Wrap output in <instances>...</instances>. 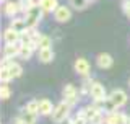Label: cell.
<instances>
[{
    "mask_svg": "<svg viewBox=\"0 0 130 124\" xmlns=\"http://www.w3.org/2000/svg\"><path fill=\"white\" fill-rule=\"evenodd\" d=\"M20 39H21V33H18L16 30L8 26L5 31H3V41L7 44H18Z\"/></svg>",
    "mask_w": 130,
    "mask_h": 124,
    "instance_id": "9",
    "label": "cell"
},
{
    "mask_svg": "<svg viewBox=\"0 0 130 124\" xmlns=\"http://www.w3.org/2000/svg\"><path fill=\"white\" fill-rule=\"evenodd\" d=\"M128 118L125 113H122V111H112V113H107L106 114V121L104 124H127Z\"/></svg>",
    "mask_w": 130,
    "mask_h": 124,
    "instance_id": "5",
    "label": "cell"
},
{
    "mask_svg": "<svg viewBox=\"0 0 130 124\" xmlns=\"http://www.w3.org/2000/svg\"><path fill=\"white\" fill-rule=\"evenodd\" d=\"M38 3L44 13H54L55 8L59 7V0H39Z\"/></svg>",
    "mask_w": 130,
    "mask_h": 124,
    "instance_id": "13",
    "label": "cell"
},
{
    "mask_svg": "<svg viewBox=\"0 0 130 124\" xmlns=\"http://www.w3.org/2000/svg\"><path fill=\"white\" fill-rule=\"evenodd\" d=\"M3 13L8 18H15L16 13H20V7H18V2H7L3 5Z\"/></svg>",
    "mask_w": 130,
    "mask_h": 124,
    "instance_id": "14",
    "label": "cell"
},
{
    "mask_svg": "<svg viewBox=\"0 0 130 124\" xmlns=\"http://www.w3.org/2000/svg\"><path fill=\"white\" fill-rule=\"evenodd\" d=\"M42 15H44V11H42V8L39 7V3L34 5L31 10H28L26 13H24V21H26L28 28H38V24L41 23V20H42Z\"/></svg>",
    "mask_w": 130,
    "mask_h": 124,
    "instance_id": "2",
    "label": "cell"
},
{
    "mask_svg": "<svg viewBox=\"0 0 130 124\" xmlns=\"http://www.w3.org/2000/svg\"><path fill=\"white\" fill-rule=\"evenodd\" d=\"M96 64H98V67H99V69L107 70V69L112 67L114 59H112L111 54H107V52H101V54H98V57H96Z\"/></svg>",
    "mask_w": 130,
    "mask_h": 124,
    "instance_id": "10",
    "label": "cell"
},
{
    "mask_svg": "<svg viewBox=\"0 0 130 124\" xmlns=\"http://www.w3.org/2000/svg\"><path fill=\"white\" fill-rule=\"evenodd\" d=\"M88 2L89 0H68V3H70V7L73 10H85V8L88 7Z\"/></svg>",
    "mask_w": 130,
    "mask_h": 124,
    "instance_id": "24",
    "label": "cell"
},
{
    "mask_svg": "<svg viewBox=\"0 0 130 124\" xmlns=\"http://www.w3.org/2000/svg\"><path fill=\"white\" fill-rule=\"evenodd\" d=\"M24 109L29 111V113H36L39 114V100H29L24 106Z\"/></svg>",
    "mask_w": 130,
    "mask_h": 124,
    "instance_id": "25",
    "label": "cell"
},
{
    "mask_svg": "<svg viewBox=\"0 0 130 124\" xmlns=\"http://www.w3.org/2000/svg\"><path fill=\"white\" fill-rule=\"evenodd\" d=\"M18 54H20V43L18 44H7L5 43V46H3V56L15 59Z\"/></svg>",
    "mask_w": 130,
    "mask_h": 124,
    "instance_id": "16",
    "label": "cell"
},
{
    "mask_svg": "<svg viewBox=\"0 0 130 124\" xmlns=\"http://www.w3.org/2000/svg\"><path fill=\"white\" fill-rule=\"evenodd\" d=\"M70 124H89L88 119H86V114H85V108L80 109L75 116L70 118Z\"/></svg>",
    "mask_w": 130,
    "mask_h": 124,
    "instance_id": "19",
    "label": "cell"
},
{
    "mask_svg": "<svg viewBox=\"0 0 130 124\" xmlns=\"http://www.w3.org/2000/svg\"><path fill=\"white\" fill-rule=\"evenodd\" d=\"M73 69L78 75H83V77H88L89 75V70H91V64L85 59V57H78L73 64Z\"/></svg>",
    "mask_w": 130,
    "mask_h": 124,
    "instance_id": "7",
    "label": "cell"
},
{
    "mask_svg": "<svg viewBox=\"0 0 130 124\" xmlns=\"http://www.w3.org/2000/svg\"><path fill=\"white\" fill-rule=\"evenodd\" d=\"M93 83H94V80H93L89 75L83 77V83H81V86H80V93L81 95H89V90H91Z\"/></svg>",
    "mask_w": 130,
    "mask_h": 124,
    "instance_id": "20",
    "label": "cell"
},
{
    "mask_svg": "<svg viewBox=\"0 0 130 124\" xmlns=\"http://www.w3.org/2000/svg\"><path fill=\"white\" fill-rule=\"evenodd\" d=\"M13 124H29V122H26L21 116H16V118L13 119Z\"/></svg>",
    "mask_w": 130,
    "mask_h": 124,
    "instance_id": "28",
    "label": "cell"
},
{
    "mask_svg": "<svg viewBox=\"0 0 130 124\" xmlns=\"http://www.w3.org/2000/svg\"><path fill=\"white\" fill-rule=\"evenodd\" d=\"M8 69H10V73H11V77H13V78H18V77L23 75V67L20 64H16L15 60L8 65Z\"/></svg>",
    "mask_w": 130,
    "mask_h": 124,
    "instance_id": "21",
    "label": "cell"
},
{
    "mask_svg": "<svg viewBox=\"0 0 130 124\" xmlns=\"http://www.w3.org/2000/svg\"><path fill=\"white\" fill-rule=\"evenodd\" d=\"M55 106L52 105V101L49 98H42L39 100V114L41 116H52Z\"/></svg>",
    "mask_w": 130,
    "mask_h": 124,
    "instance_id": "12",
    "label": "cell"
},
{
    "mask_svg": "<svg viewBox=\"0 0 130 124\" xmlns=\"http://www.w3.org/2000/svg\"><path fill=\"white\" fill-rule=\"evenodd\" d=\"M36 47L42 49V47H52V39L47 34H39L36 38Z\"/></svg>",
    "mask_w": 130,
    "mask_h": 124,
    "instance_id": "18",
    "label": "cell"
},
{
    "mask_svg": "<svg viewBox=\"0 0 130 124\" xmlns=\"http://www.w3.org/2000/svg\"><path fill=\"white\" fill-rule=\"evenodd\" d=\"M2 2H3V3H7V2H8V0H2Z\"/></svg>",
    "mask_w": 130,
    "mask_h": 124,
    "instance_id": "29",
    "label": "cell"
},
{
    "mask_svg": "<svg viewBox=\"0 0 130 124\" xmlns=\"http://www.w3.org/2000/svg\"><path fill=\"white\" fill-rule=\"evenodd\" d=\"M34 51H36V46H31V44H20L18 57H21L23 60H28V59H31V56L34 54Z\"/></svg>",
    "mask_w": 130,
    "mask_h": 124,
    "instance_id": "15",
    "label": "cell"
},
{
    "mask_svg": "<svg viewBox=\"0 0 130 124\" xmlns=\"http://www.w3.org/2000/svg\"><path fill=\"white\" fill-rule=\"evenodd\" d=\"M109 98L116 103L119 108H122V106L127 103V100H128V96H127V93L124 92L122 88H116V90H112L111 92V95H109Z\"/></svg>",
    "mask_w": 130,
    "mask_h": 124,
    "instance_id": "8",
    "label": "cell"
},
{
    "mask_svg": "<svg viewBox=\"0 0 130 124\" xmlns=\"http://www.w3.org/2000/svg\"><path fill=\"white\" fill-rule=\"evenodd\" d=\"M80 90L76 88L75 85H72V83H68V85H65L63 86V90H62V98L67 103H70L72 106H75L76 103H78L80 100Z\"/></svg>",
    "mask_w": 130,
    "mask_h": 124,
    "instance_id": "3",
    "label": "cell"
},
{
    "mask_svg": "<svg viewBox=\"0 0 130 124\" xmlns=\"http://www.w3.org/2000/svg\"><path fill=\"white\" fill-rule=\"evenodd\" d=\"M34 5H38V3L34 2V0H18V7H20V11H23V13H26L28 10H31Z\"/></svg>",
    "mask_w": 130,
    "mask_h": 124,
    "instance_id": "22",
    "label": "cell"
},
{
    "mask_svg": "<svg viewBox=\"0 0 130 124\" xmlns=\"http://www.w3.org/2000/svg\"><path fill=\"white\" fill-rule=\"evenodd\" d=\"M10 96H11V90H10V86H8L7 83H3L2 86H0V98H2V100H8Z\"/></svg>",
    "mask_w": 130,
    "mask_h": 124,
    "instance_id": "26",
    "label": "cell"
},
{
    "mask_svg": "<svg viewBox=\"0 0 130 124\" xmlns=\"http://www.w3.org/2000/svg\"><path fill=\"white\" fill-rule=\"evenodd\" d=\"M122 10H124V13L130 16V0H124L122 2Z\"/></svg>",
    "mask_w": 130,
    "mask_h": 124,
    "instance_id": "27",
    "label": "cell"
},
{
    "mask_svg": "<svg viewBox=\"0 0 130 124\" xmlns=\"http://www.w3.org/2000/svg\"><path fill=\"white\" fill-rule=\"evenodd\" d=\"M127 124H130V118H128V121H127Z\"/></svg>",
    "mask_w": 130,
    "mask_h": 124,
    "instance_id": "30",
    "label": "cell"
},
{
    "mask_svg": "<svg viewBox=\"0 0 130 124\" xmlns=\"http://www.w3.org/2000/svg\"><path fill=\"white\" fill-rule=\"evenodd\" d=\"M128 86H130V78H128Z\"/></svg>",
    "mask_w": 130,
    "mask_h": 124,
    "instance_id": "31",
    "label": "cell"
},
{
    "mask_svg": "<svg viewBox=\"0 0 130 124\" xmlns=\"http://www.w3.org/2000/svg\"><path fill=\"white\" fill-rule=\"evenodd\" d=\"M10 28H13V30H16L18 33H24L28 30V24L26 21H24V18H11V21H10Z\"/></svg>",
    "mask_w": 130,
    "mask_h": 124,
    "instance_id": "17",
    "label": "cell"
},
{
    "mask_svg": "<svg viewBox=\"0 0 130 124\" xmlns=\"http://www.w3.org/2000/svg\"><path fill=\"white\" fill-rule=\"evenodd\" d=\"M70 109H72V105L67 103L65 100H62L60 103H57V106L54 108V113H52V121L55 124H62L63 121H67L70 118Z\"/></svg>",
    "mask_w": 130,
    "mask_h": 124,
    "instance_id": "1",
    "label": "cell"
},
{
    "mask_svg": "<svg viewBox=\"0 0 130 124\" xmlns=\"http://www.w3.org/2000/svg\"><path fill=\"white\" fill-rule=\"evenodd\" d=\"M0 80H2L3 83H8L10 80H13V77H11V73H10L8 65H2V69H0Z\"/></svg>",
    "mask_w": 130,
    "mask_h": 124,
    "instance_id": "23",
    "label": "cell"
},
{
    "mask_svg": "<svg viewBox=\"0 0 130 124\" xmlns=\"http://www.w3.org/2000/svg\"><path fill=\"white\" fill-rule=\"evenodd\" d=\"M89 96L93 98V101L96 103V105H103V103L107 100V95H106V90L104 86L99 83V82H94L91 86V90H89Z\"/></svg>",
    "mask_w": 130,
    "mask_h": 124,
    "instance_id": "4",
    "label": "cell"
},
{
    "mask_svg": "<svg viewBox=\"0 0 130 124\" xmlns=\"http://www.w3.org/2000/svg\"><path fill=\"white\" fill-rule=\"evenodd\" d=\"M38 59L42 62V64H51V62L55 59V52L52 51V47L38 49Z\"/></svg>",
    "mask_w": 130,
    "mask_h": 124,
    "instance_id": "11",
    "label": "cell"
},
{
    "mask_svg": "<svg viewBox=\"0 0 130 124\" xmlns=\"http://www.w3.org/2000/svg\"><path fill=\"white\" fill-rule=\"evenodd\" d=\"M72 18V8L67 5H59L54 11V20L57 23H65Z\"/></svg>",
    "mask_w": 130,
    "mask_h": 124,
    "instance_id": "6",
    "label": "cell"
}]
</instances>
